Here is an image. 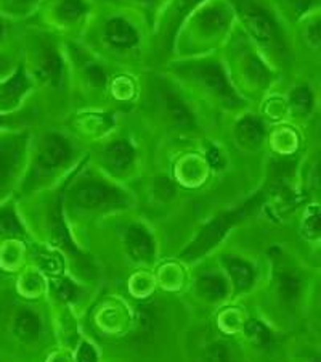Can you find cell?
Returning <instances> with one entry per match:
<instances>
[{"label":"cell","mask_w":321,"mask_h":362,"mask_svg":"<svg viewBox=\"0 0 321 362\" xmlns=\"http://www.w3.org/2000/svg\"><path fill=\"white\" fill-rule=\"evenodd\" d=\"M150 34L151 29L142 16L97 2L78 40L108 65L132 68L148 57Z\"/></svg>","instance_id":"6da1fadb"},{"label":"cell","mask_w":321,"mask_h":362,"mask_svg":"<svg viewBox=\"0 0 321 362\" xmlns=\"http://www.w3.org/2000/svg\"><path fill=\"white\" fill-rule=\"evenodd\" d=\"M236 25L279 74L293 73L297 49L294 34L272 0H226Z\"/></svg>","instance_id":"7a4b0ae2"},{"label":"cell","mask_w":321,"mask_h":362,"mask_svg":"<svg viewBox=\"0 0 321 362\" xmlns=\"http://www.w3.org/2000/svg\"><path fill=\"white\" fill-rule=\"evenodd\" d=\"M162 69L177 81L191 100H201L225 113H244L249 108L233 87L219 54L174 58Z\"/></svg>","instance_id":"3957f363"},{"label":"cell","mask_w":321,"mask_h":362,"mask_svg":"<svg viewBox=\"0 0 321 362\" xmlns=\"http://www.w3.org/2000/svg\"><path fill=\"white\" fill-rule=\"evenodd\" d=\"M20 58L36 90L45 95H69V69L64 40L42 29L28 26L16 33Z\"/></svg>","instance_id":"277c9868"},{"label":"cell","mask_w":321,"mask_h":362,"mask_svg":"<svg viewBox=\"0 0 321 362\" xmlns=\"http://www.w3.org/2000/svg\"><path fill=\"white\" fill-rule=\"evenodd\" d=\"M219 55L233 87L248 103L262 100L281 79V74L268 65L238 25L231 29Z\"/></svg>","instance_id":"5b68a950"},{"label":"cell","mask_w":321,"mask_h":362,"mask_svg":"<svg viewBox=\"0 0 321 362\" xmlns=\"http://www.w3.org/2000/svg\"><path fill=\"white\" fill-rule=\"evenodd\" d=\"M235 25V15L226 0H206L177 31L172 60L219 54Z\"/></svg>","instance_id":"8992f818"},{"label":"cell","mask_w":321,"mask_h":362,"mask_svg":"<svg viewBox=\"0 0 321 362\" xmlns=\"http://www.w3.org/2000/svg\"><path fill=\"white\" fill-rule=\"evenodd\" d=\"M138 84L140 102L151 118L169 131L185 134L198 129V118L191 97L164 69L145 73L138 79Z\"/></svg>","instance_id":"52a82bcc"},{"label":"cell","mask_w":321,"mask_h":362,"mask_svg":"<svg viewBox=\"0 0 321 362\" xmlns=\"http://www.w3.org/2000/svg\"><path fill=\"white\" fill-rule=\"evenodd\" d=\"M75 147L66 134L47 131L39 137L36 147H29V156L23 174L21 194H31L61 174L75 160Z\"/></svg>","instance_id":"ba28073f"},{"label":"cell","mask_w":321,"mask_h":362,"mask_svg":"<svg viewBox=\"0 0 321 362\" xmlns=\"http://www.w3.org/2000/svg\"><path fill=\"white\" fill-rule=\"evenodd\" d=\"M97 8V0H42L25 25L52 33L63 40L79 39Z\"/></svg>","instance_id":"9c48e42d"},{"label":"cell","mask_w":321,"mask_h":362,"mask_svg":"<svg viewBox=\"0 0 321 362\" xmlns=\"http://www.w3.org/2000/svg\"><path fill=\"white\" fill-rule=\"evenodd\" d=\"M64 52L69 69V90L78 92L89 100L107 97L114 76L109 71L111 65L87 50L78 39L64 40Z\"/></svg>","instance_id":"30bf717a"},{"label":"cell","mask_w":321,"mask_h":362,"mask_svg":"<svg viewBox=\"0 0 321 362\" xmlns=\"http://www.w3.org/2000/svg\"><path fill=\"white\" fill-rule=\"evenodd\" d=\"M61 202L63 206L83 214L126 209L133 203L124 189L93 177H83L69 185L61 192Z\"/></svg>","instance_id":"8fae6325"},{"label":"cell","mask_w":321,"mask_h":362,"mask_svg":"<svg viewBox=\"0 0 321 362\" xmlns=\"http://www.w3.org/2000/svg\"><path fill=\"white\" fill-rule=\"evenodd\" d=\"M262 202H264V195L259 194L249 198L246 203L239 204L236 208L226 209V211L215 214L206 226H202V229L198 232L195 240H191V243L182 251L180 256L186 261H193L207 255L209 251H212L222 240H224L226 233H229L233 227L243 223V221H246L255 209H259Z\"/></svg>","instance_id":"7c38bea8"},{"label":"cell","mask_w":321,"mask_h":362,"mask_svg":"<svg viewBox=\"0 0 321 362\" xmlns=\"http://www.w3.org/2000/svg\"><path fill=\"white\" fill-rule=\"evenodd\" d=\"M206 0H167L150 34L148 57L167 65L172 60L174 40L183 21Z\"/></svg>","instance_id":"4fadbf2b"},{"label":"cell","mask_w":321,"mask_h":362,"mask_svg":"<svg viewBox=\"0 0 321 362\" xmlns=\"http://www.w3.org/2000/svg\"><path fill=\"white\" fill-rule=\"evenodd\" d=\"M31 136L26 129L0 131V203L20 185L25 174Z\"/></svg>","instance_id":"5bb4252c"},{"label":"cell","mask_w":321,"mask_h":362,"mask_svg":"<svg viewBox=\"0 0 321 362\" xmlns=\"http://www.w3.org/2000/svg\"><path fill=\"white\" fill-rule=\"evenodd\" d=\"M36 86L21 60L13 71L0 79V115H13L26 108Z\"/></svg>","instance_id":"9a60e30c"},{"label":"cell","mask_w":321,"mask_h":362,"mask_svg":"<svg viewBox=\"0 0 321 362\" xmlns=\"http://www.w3.org/2000/svg\"><path fill=\"white\" fill-rule=\"evenodd\" d=\"M137 148L131 140L114 139L103 145L100 150V163L114 177L127 176L135 166Z\"/></svg>","instance_id":"2e32d148"},{"label":"cell","mask_w":321,"mask_h":362,"mask_svg":"<svg viewBox=\"0 0 321 362\" xmlns=\"http://www.w3.org/2000/svg\"><path fill=\"white\" fill-rule=\"evenodd\" d=\"M265 124L260 116L253 113H243L233 127V137L239 148L254 151L262 147L265 140Z\"/></svg>","instance_id":"e0dca14e"},{"label":"cell","mask_w":321,"mask_h":362,"mask_svg":"<svg viewBox=\"0 0 321 362\" xmlns=\"http://www.w3.org/2000/svg\"><path fill=\"white\" fill-rule=\"evenodd\" d=\"M124 248L135 262H150L155 258V240L143 224H131L124 232Z\"/></svg>","instance_id":"ac0fdd59"},{"label":"cell","mask_w":321,"mask_h":362,"mask_svg":"<svg viewBox=\"0 0 321 362\" xmlns=\"http://www.w3.org/2000/svg\"><path fill=\"white\" fill-rule=\"evenodd\" d=\"M317 105V93L308 83H299L293 86L286 93L284 108L296 119L310 118Z\"/></svg>","instance_id":"d6986e66"},{"label":"cell","mask_w":321,"mask_h":362,"mask_svg":"<svg viewBox=\"0 0 321 362\" xmlns=\"http://www.w3.org/2000/svg\"><path fill=\"white\" fill-rule=\"evenodd\" d=\"M279 16L291 29H294L308 15L320 10L321 0H272Z\"/></svg>","instance_id":"ffe728a7"},{"label":"cell","mask_w":321,"mask_h":362,"mask_svg":"<svg viewBox=\"0 0 321 362\" xmlns=\"http://www.w3.org/2000/svg\"><path fill=\"white\" fill-rule=\"evenodd\" d=\"M294 34V42L296 49L297 47H302L305 49L308 54L318 57L320 54V10L315 11V13L308 15L307 18H303L299 25L293 29Z\"/></svg>","instance_id":"44dd1931"},{"label":"cell","mask_w":321,"mask_h":362,"mask_svg":"<svg viewBox=\"0 0 321 362\" xmlns=\"http://www.w3.org/2000/svg\"><path fill=\"white\" fill-rule=\"evenodd\" d=\"M97 2L137 13L148 23L150 29H153L157 15L161 13L167 0H97Z\"/></svg>","instance_id":"7402d4cb"},{"label":"cell","mask_w":321,"mask_h":362,"mask_svg":"<svg viewBox=\"0 0 321 362\" xmlns=\"http://www.w3.org/2000/svg\"><path fill=\"white\" fill-rule=\"evenodd\" d=\"M13 332L20 341L32 343L42 334V322L31 309H23L13 320Z\"/></svg>","instance_id":"603a6c76"},{"label":"cell","mask_w":321,"mask_h":362,"mask_svg":"<svg viewBox=\"0 0 321 362\" xmlns=\"http://www.w3.org/2000/svg\"><path fill=\"white\" fill-rule=\"evenodd\" d=\"M42 0H0V15L15 23L26 21L36 13Z\"/></svg>","instance_id":"cb8c5ba5"},{"label":"cell","mask_w":321,"mask_h":362,"mask_svg":"<svg viewBox=\"0 0 321 362\" xmlns=\"http://www.w3.org/2000/svg\"><path fill=\"white\" fill-rule=\"evenodd\" d=\"M25 235V226L13 204L0 203V238H23Z\"/></svg>","instance_id":"d4e9b609"},{"label":"cell","mask_w":321,"mask_h":362,"mask_svg":"<svg viewBox=\"0 0 321 362\" xmlns=\"http://www.w3.org/2000/svg\"><path fill=\"white\" fill-rule=\"evenodd\" d=\"M224 264L236 290H248L254 284V271L246 261L239 259L236 256H225Z\"/></svg>","instance_id":"484cf974"},{"label":"cell","mask_w":321,"mask_h":362,"mask_svg":"<svg viewBox=\"0 0 321 362\" xmlns=\"http://www.w3.org/2000/svg\"><path fill=\"white\" fill-rule=\"evenodd\" d=\"M196 287L202 298H206V300H211V301L224 300L226 293H229V284H226V280L222 276H219V274H214V272L201 276L200 280H198Z\"/></svg>","instance_id":"4316f807"},{"label":"cell","mask_w":321,"mask_h":362,"mask_svg":"<svg viewBox=\"0 0 321 362\" xmlns=\"http://www.w3.org/2000/svg\"><path fill=\"white\" fill-rule=\"evenodd\" d=\"M277 291L279 300L284 303H293L299 298L302 291V280L296 272L284 271L278 276Z\"/></svg>","instance_id":"83f0119b"},{"label":"cell","mask_w":321,"mask_h":362,"mask_svg":"<svg viewBox=\"0 0 321 362\" xmlns=\"http://www.w3.org/2000/svg\"><path fill=\"white\" fill-rule=\"evenodd\" d=\"M244 330H246V335L250 343H254L255 346L267 348L273 343L272 332L268 330L264 324L259 322V320H249V322L244 325Z\"/></svg>","instance_id":"f1b7e54d"},{"label":"cell","mask_w":321,"mask_h":362,"mask_svg":"<svg viewBox=\"0 0 321 362\" xmlns=\"http://www.w3.org/2000/svg\"><path fill=\"white\" fill-rule=\"evenodd\" d=\"M20 49L18 45L0 47V79L8 76L20 63Z\"/></svg>","instance_id":"f546056e"},{"label":"cell","mask_w":321,"mask_h":362,"mask_svg":"<svg viewBox=\"0 0 321 362\" xmlns=\"http://www.w3.org/2000/svg\"><path fill=\"white\" fill-rule=\"evenodd\" d=\"M32 108H23L21 112L13 115H0V131L7 129H25L23 124L32 116Z\"/></svg>","instance_id":"4dcf8cb0"},{"label":"cell","mask_w":321,"mask_h":362,"mask_svg":"<svg viewBox=\"0 0 321 362\" xmlns=\"http://www.w3.org/2000/svg\"><path fill=\"white\" fill-rule=\"evenodd\" d=\"M303 232L310 238H315V240L320 237V211L317 204L308 208L305 219H303Z\"/></svg>","instance_id":"1f68e13d"},{"label":"cell","mask_w":321,"mask_h":362,"mask_svg":"<svg viewBox=\"0 0 321 362\" xmlns=\"http://www.w3.org/2000/svg\"><path fill=\"white\" fill-rule=\"evenodd\" d=\"M204 362H233L229 348L224 343H214L204 353Z\"/></svg>","instance_id":"d6a6232c"},{"label":"cell","mask_w":321,"mask_h":362,"mask_svg":"<svg viewBox=\"0 0 321 362\" xmlns=\"http://www.w3.org/2000/svg\"><path fill=\"white\" fill-rule=\"evenodd\" d=\"M54 290H55L56 296L60 298V300H63V301L71 300V298L75 295V287H74L71 282H69L68 279L55 280V282H54Z\"/></svg>","instance_id":"836d02e7"},{"label":"cell","mask_w":321,"mask_h":362,"mask_svg":"<svg viewBox=\"0 0 321 362\" xmlns=\"http://www.w3.org/2000/svg\"><path fill=\"white\" fill-rule=\"evenodd\" d=\"M75 362H98L97 349L90 343H80V346L75 353Z\"/></svg>","instance_id":"e575fe53"},{"label":"cell","mask_w":321,"mask_h":362,"mask_svg":"<svg viewBox=\"0 0 321 362\" xmlns=\"http://www.w3.org/2000/svg\"><path fill=\"white\" fill-rule=\"evenodd\" d=\"M137 327L140 332H148L153 327V313L147 306H142L137 311Z\"/></svg>","instance_id":"d590c367"}]
</instances>
